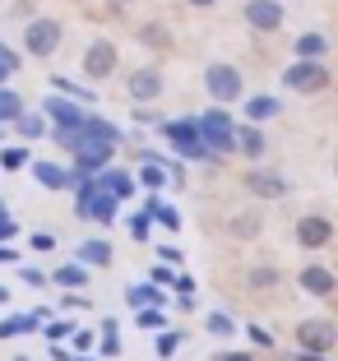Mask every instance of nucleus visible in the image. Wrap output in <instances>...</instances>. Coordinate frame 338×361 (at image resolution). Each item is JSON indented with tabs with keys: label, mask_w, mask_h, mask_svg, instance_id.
<instances>
[{
	"label": "nucleus",
	"mask_w": 338,
	"mask_h": 361,
	"mask_svg": "<svg viewBox=\"0 0 338 361\" xmlns=\"http://www.w3.org/2000/svg\"><path fill=\"white\" fill-rule=\"evenodd\" d=\"M148 218H158V223L162 227H171V232H176V227H181V213L176 209H171V204H162V200H153V195H148Z\"/></svg>",
	"instance_id": "21"
},
{
	"label": "nucleus",
	"mask_w": 338,
	"mask_h": 361,
	"mask_svg": "<svg viewBox=\"0 0 338 361\" xmlns=\"http://www.w3.org/2000/svg\"><path fill=\"white\" fill-rule=\"evenodd\" d=\"M139 180H144L148 190H158V185H162V180H167V176H162V167H158V162H148V167L139 171Z\"/></svg>",
	"instance_id": "30"
},
{
	"label": "nucleus",
	"mask_w": 338,
	"mask_h": 361,
	"mask_svg": "<svg viewBox=\"0 0 338 361\" xmlns=\"http://www.w3.org/2000/svg\"><path fill=\"white\" fill-rule=\"evenodd\" d=\"M171 287H176L181 297H195V278L191 274H186V278H171Z\"/></svg>",
	"instance_id": "35"
},
{
	"label": "nucleus",
	"mask_w": 338,
	"mask_h": 361,
	"mask_svg": "<svg viewBox=\"0 0 338 361\" xmlns=\"http://www.w3.org/2000/svg\"><path fill=\"white\" fill-rule=\"evenodd\" d=\"M162 135H167L171 144L186 153V158H213V153L200 144V121H195V116L191 121H167V126H162Z\"/></svg>",
	"instance_id": "5"
},
{
	"label": "nucleus",
	"mask_w": 338,
	"mask_h": 361,
	"mask_svg": "<svg viewBox=\"0 0 338 361\" xmlns=\"http://www.w3.org/2000/svg\"><path fill=\"white\" fill-rule=\"evenodd\" d=\"M296 241L306 245V250H320V245L334 241V227H329V218H301L296 223Z\"/></svg>",
	"instance_id": "10"
},
{
	"label": "nucleus",
	"mask_w": 338,
	"mask_h": 361,
	"mask_svg": "<svg viewBox=\"0 0 338 361\" xmlns=\"http://www.w3.org/2000/svg\"><path fill=\"white\" fill-rule=\"evenodd\" d=\"M246 185H251L255 195H269V200L287 195V180H278V176H265V171H251V176H246Z\"/></svg>",
	"instance_id": "16"
},
{
	"label": "nucleus",
	"mask_w": 338,
	"mask_h": 361,
	"mask_svg": "<svg viewBox=\"0 0 338 361\" xmlns=\"http://www.w3.org/2000/svg\"><path fill=\"white\" fill-rule=\"evenodd\" d=\"M111 259V245L102 241V236H93V241L79 245V264H107Z\"/></svg>",
	"instance_id": "18"
},
{
	"label": "nucleus",
	"mask_w": 338,
	"mask_h": 361,
	"mask_svg": "<svg viewBox=\"0 0 338 361\" xmlns=\"http://www.w3.org/2000/svg\"><path fill=\"white\" fill-rule=\"evenodd\" d=\"M204 88H209L213 102H236L246 84H241V70L236 65H209L204 70Z\"/></svg>",
	"instance_id": "4"
},
{
	"label": "nucleus",
	"mask_w": 338,
	"mask_h": 361,
	"mask_svg": "<svg viewBox=\"0 0 338 361\" xmlns=\"http://www.w3.org/2000/svg\"><path fill=\"white\" fill-rule=\"evenodd\" d=\"M209 334H232V319L222 315V310H218V315H209Z\"/></svg>",
	"instance_id": "33"
},
{
	"label": "nucleus",
	"mask_w": 338,
	"mask_h": 361,
	"mask_svg": "<svg viewBox=\"0 0 338 361\" xmlns=\"http://www.w3.org/2000/svg\"><path fill=\"white\" fill-rule=\"evenodd\" d=\"M296 338L306 343V348L325 352L329 343H334V324H329V319H301V329H296Z\"/></svg>",
	"instance_id": "12"
},
{
	"label": "nucleus",
	"mask_w": 338,
	"mask_h": 361,
	"mask_svg": "<svg viewBox=\"0 0 338 361\" xmlns=\"http://www.w3.org/2000/svg\"><path fill=\"white\" fill-rule=\"evenodd\" d=\"M274 269H255V274H251V287H269V283H274Z\"/></svg>",
	"instance_id": "34"
},
{
	"label": "nucleus",
	"mask_w": 338,
	"mask_h": 361,
	"mask_svg": "<svg viewBox=\"0 0 338 361\" xmlns=\"http://www.w3.org/2000/svg\"><path fill=\"white\" fill-rule=\"evenodd\" d=\"M158 93H162V75L153 70V65H144V70H135V75H130V97H135L139 106L158 102Z\"/></svg>",
	"instance_id": "8"
},
{
	"label": "nucleus",
	"mask_w": 338,
	"mask_h": 361,
	"mask_svg": "<svg viewBox=\"0 0 338 361\" xmlns=\"http://www.w3.org/2000/svg\"><path fill=\"white\" fill-rule=\"evenodd\" d=\"M19 111H23V97L14 88H0V121H14Z\"/></svg>",
	"instance_id": "24"
},
{
	"label": "nucleus",
	"mask_w": 338,
	"mask_h": 361,
	"mask_svg": "<svg viewBox=\"0 0 338 361\" xmlns=\"http://www.w3.org/2000/svg\"><path fill=\"white\" fill-rule=\"evenodd\" d=\"M139 329H162V310L153 306V310H139V319H135Z\"/></svg>",
	"instance_id": "31"
},
{
	"label": "nucleus",
	"mask_w": 338,
	"mask_h": 361,
	"mask_svg": "<svg viewBox=\"0 0 338 361\" xmlns=\"http://www.w3.org/2000/svg\"><path fill=\"white\" fill-rule=\"evenodd\" d=\"M42 106H47V116L61 121V130H74L79 121H84V116H79V106H74V102H61V97H47Z\"/></svg>",
	"instance_id": "14"
},
{
	"label": "nucleus",
	"mask_w": 338,
	"mask_h": 361,
	"mask_svg": "<svg viewBox=\"0 0 338 361\" xmlns=\"http://www.w3.org/2000/svg\"><path fill=\"white\" fill-rule=\"evenodd\" d=\"M32 250H56V236L52 232H37V236H32Z\"/></svg>",
	"instance_id": "36"
},
{
	"label": "nucleus",
	"mask_w": 338,
	"mask_h": 361,
	"mask_svg": "<svg viewBox=\"0 0 338 361\" xmlns=\"http://www.w3.org/2000/svg\"><path fill=\"white\" fill-rule=\"evenodd\" d=\"M301 287H306L310 297H329V292H334V274H329V269H306V274H301Z\"/></svg>",
	"instance_id": "17"
},
{
	"label": "nucleus",
	"mask_w": 338,
	"mask_h": 361,
	"mask_svg": "<svg viewBox=\"0 0 338 361\" xmlns=\"http://www.w3.org/2000/svg\"><path fill=\"white\" fill-rule=\"evenodd\" d=\"M32 176L42 180L47 190H65V185H70V176H65V167H56V162H32Z\"/></svg>",
	"instance_id": "15"
},
{
	"label": "nucleus",
	"mask_w": 338,
	"mask_h": 361,
	"mask_svg": "<svg viewBox=\"0 0 338 361\" xmlns=\"http://www.w3.org/2000/svg\"><path fill=\"white\" fill-rule=\"evenodd\" d=\"M246 23L274 32L278 23H283V5H278V0H251V5H246Z\"/></svg>",
	"instance_id": "9"
},
{
	"label": "nucleus",
	"mask_w": 338,
	"mask_h": 361,
	"mask_svg": "<svg viewBox=\"0 0 338 361\" xmlns=\"http://www.w3.org/2000/svg\"><path fill=\"white\" fill-rule=\"evenodd\" d=\"M23 162H28L23 149H5V153H0V167H23Z\"/></svg>",
	"instance_id": "32"
},
{
	"label": "nucleus",
	"mask_w": 338,
	"mask_h": 361,
	"mask_svg": "<svg viewBox=\"0 0 338 361\" xmlns=\"http://www.w3.org/2000/svg\"><path fill=\"white\" fill-rule=\"evenodd\" d=\"M195 121H200V144H209L213 153L236 149V126H232L227 111H204V116H195Z\"/></svg>",
	"instance_id": "3"
},
{
	"label": "nucleus",
	"mask_w": 338,
	"mask_h": 361,
	"mask_svg": "<svg viewBox=\"0 0 338 361\" xmlns=\"http://www.w3.org/2000/svg\"><path fill=\"white\" fill-rule=\"evenodd\" d=\"M70 149H74V176H70V185H74V180L93 176L116 153V126H107V121H79L74 135H70Z\"/></svg>",
	"instance_id": "1"
},
{
	"label": "nucleus",
	"mask_w": 338,
	"mask_h": 361,
	"mask_svg": "<svg viewBox=\"0 0 338 361\" xmlns=\"http://www.w3.org/2000/svg\"><path fill=\"white\" fill-rule=\"evenodd\" d=\"M251 338L260 343V348H274V334H269V329H260V324H251Z\"/></svg>",
	"instance_id": "37"
},
{
	"label": "nucleus",
	"mask_w": 338,
	"mask_h": 361,
	"mask_svg": "<svg viewBox=\"0 0 338 361\" xmlns=\"http://www.w3.org/2000/svg\"><path fill=\"white\" fill-rule=\"evenodd\" d=\"M0 301H10V292H5V287H0Z\"/></svg>",
	"instance_id": "42"
},
{
	"label": "nucleus",
	"mask_w": 338,
	"mask_h": 361,
	"mask_svg": "<svg viewBox=\"0 0 338 361\" xmlns=\"http://www.w3.org/2000/svg\"><path fill=\"white\" fill-rule=\"evenodd\" d=\"M97 185H102V190H111L116 200H126V195L135 190V180H130L126 171H107V176H97Z\"/></svg>",
	"instance_id": "22"
},
{
	"label": "nucleus",
	"mask_w": 338,
	"mask_h": 361,
	"mask_svg": "<svg viewBox=\"0 0 338 361\" xmlns=\"http://www.w3.org/2000/svg\"><path fill=\"white\" fill-rule=\"evenodd\" d=\"M42 319H47V310H32V315H14V319H5V324H0V338H14V334L42 329Z\"/></svg>",
	"instance_id": "13"
},
{
	"label": "nucleus",
	"mask_w": 338,
	"mask_h": 361,
	"mask_svg": "<svg viewBox=\"0 0 338 361\" xmlns=\"http://www.w3.org/2000/svg\"><path fill=\"white\" fill-rule=\"evenodd\" d=\"M14 126H19V135H23V139H37V135H47L42 116H23V111H19V116H14Z\"/></svg>",
	"instance_id": "26"
},
{
	"label": "nucleus",
	"mask_w": 338,
	"mask_h": 361,
	"mask_svg": "<svg viewBox=\"0 0 338 361\" xmlns=\"http://www.w3.org/2000/svg\"><path fill=\"white\" fill-rule=\"evenodd\" d=\"M0 218H5V204H0Z\"/></svg>",
	"instance_id": "44"
},
{
	"label": "nucleus",
	"mask_w": 338,
	"mask_h": 361,
	"mask_svg": "<svg viewBox=\"0 0 338 361\" xmlns=\"http://www.w3.org/2000/svg\"><path fill=\"white\" fill-rule=\"evenodd\" d=\"M52 283H61V287H70V292H74L79 283H88V274H84V264L74 259V264H61V269H56V274H52Z\"/></svg>",
	"instance_id": "23"
},
{
	"label": "nucleus",
	"mask_w": 338,
	"mask_h": 361,
	"mask_svg": "<svg viewBox=\"0 0 338 361\" xmlns=\"http://www.w3.org/2000/svg\"><path fill=\"white\" fill-rule=\"evenodd\" d=\"M14 70H19V56H14V51H10V47L0 42V84H5V79H10V75H14Z\"/></svg>",
	"instance_id": "28"
},
{
	"label": "nucleus",
	"mask_w": 338,
	"mask_h": 361,
	"mask_svg": "<svg viewBox=\"0 0 338 361\" xmlns=\"http://www.w3.org/2000/svg\"><path fill=\"white\" fill-rule=\"evenodd\" d=\"M236 135H241V139H236V149H241L246 158H260V153H265V135H260L255 126H241Z\"/></svg>",
	"instance_id": "19"
},
{
	"label": "nucleus",
	"mask_w": 338,
	"mask_h": 361,
	"mask_svg": "<svg viewBox=\"0 0 338 361\" xmlns=\"http://www.w3.org/2000/svg\"><path fill=\"white\" fill-rule=\"evenodd\" d=\"M191 5H213V0H191Z\"/></svg>",
	"instance_id": "43"
},
{
	"label": "nucleus",
	"mask_w": 338,
	"mask_h": 361,
	"mask_svg": "<svg viewBox=\"0 0 338 361\" xmlns=\"http://www.w3.org/2000/svg\"><path fill=\"white\" fill-rule=\"evenodd\" d=\"M283 84L296 88V93H325L329 88V70L320 61H301V65H292V70L283 75Z\"/></svg>",
	"instance_id": "6"
},
{
	"label": "nucleus",
	"mask_w": 338,
	"mask_h": 361,
	"mask_svg": "<svg viewBox=\"0 0 338 361\" xmlns=\"http://www.w3.org/2000/svg\"><path fill=\"white\" fill-rule=\"evenodd\" d=\"M5 259H14V250H10V245H0V264H5Z\"/></svg>",
	"instance_id": "40"
},
{
	"label": "nucleus",
	"mask_w": 338,
	"mask_h": 361,
	"mask_svg": "<svg viewBox=\"0 0 338 361\" xmlns=\"http://www.w3.org/2000/svg\"><path fill=\"white\" fill-rule=\"evenodd\" d=\"M84 361H93V357H84Z\"/></svg>",
	"instance_id": "45"
},
{
	"label": "nucleus",
	"mask_w": 338,
	"mask_h": 361,
	"mask_svg": "<svg viewBox=\"0 0 338 361\" xmlns=\"http://www.w3.org/2000/svg\"><path fill=\"white\" fill-rule=\"evenodd\" d=\"M79 185V218H93V223H116V195L102 190L93 176L74 180Z\"/></svg>",
	"instance_id": "2"
},
{
	"label": "nucleus",
	"mask_w": 338,
	"mask_h": 361,
	"mask_svg": "<svg viewBox=\"0 0 338 361\" xmlns=\"http://www.w3.org/2000/svg\"><path fill=\"white\" fill-rule=\"evenodd\" d=\"M246 111H251V121H265V116H278V102L274 97H251Z\"/></svg>",
	"instance_id": "25"
},
{
	"label": "nucleus",
	"mask_w": 338,
	"mask_h": 361,
	"mask_svg": "<svg viewBox=\"0 0 338 361\" xmlns=\"http://www.w3.org/2000/svg\"><path fill=\"white\" fill-rule=\"evenodd\" d=\"M14 232H19V227H14V218H0V241H10Z\"/></svg>",
	"instance_id": "39"
},
{
	"label": "nucleus",
	"mask_w": 338,
	"mask_h": 361,
	"mask_svg": "<svg viewBox=\"0 0 338 361\" xmlns=\"http://www.w3.org/2000/svg\"><path fill=\"white\" fill-rule=\"evenodd\" d=\"M255 232H260V213H246L232 223V236H255Z\"/></svg>",
	"instance_id": "29"
},
{
	"label": "nucleus",
	"mask_w": 338,
	"mask_h": 361,
	"mask_svg": "<svg viewBox=\"0 0 338 361\" xmlns=\"http://www.w3.org/2000/svg\"><path fill=\"white\" fill-rule=\"evenodd\" d=\"M325 51H329V42L320 37V32H306V37H296V56H301V61H320Z\"/></svg>",
	"instance_id": "20"
},
{
	"label": "nucleus",
	"mask_w": 338,
	"mask_h": 361,
	"mask_svg": "<svg viewBox=\"0 0 338 361\" xmlns=\"http://www.w3.org/2000/svg\"><path fill=\"white\" fill-rule=\"evenodd\" d=\"M121 352V334H116V319H107L102 324V357H116Z\"/></svg>",
	"instance_id": "27"
},
{
	"label": "nucleus",
	"mask_w": 338,
	"mask_h": 361,
	"mask_svg": "<svg viewBox=\"0 0 338 361\" xmlns=\"http://www.w3.org/2000/svg\"><path fill=\"white\" fill-rule=\"evenodd\" d=\"M84 70L93 79H107L111 70H116V47H111V42H93V47H88V56H84Z\"/></svg>",
	"instance_id": "11"
},
{
	"label": "nucleus",
	"mask_w": 338,
	"mask_h": 361,
	"mask_svg": "<svg viewBox=\"0 0 338 361\" xmlns=\"http://www.w3.org/2000/svg\"><path fill=\"white\" fill-rule=\"evenodd\" d=\"M158 352H162V357H171V352H176V334H162V343H158Z\"/></svg>",
	"instance_id": "38"
},
{
	"label": "nucleus",
	"mask_w": 338,
	"mask_h": 361,
	"mask_svg": "<svg viewBox=\"0 0 338 361\" xmlns=\"http://www.w3.org/2000/svg\"><path fill=\"white\" fill-rule=\"evenodd\" d=\"M23 47H28L32 56H52L56 47H61V23L56 19H32L28 32H23Z\"/></svg>",
	"instance_id": "7"
},
{
	"label": "nucleus",
	"mask_w": 338,
	"mask_h": 361,
	"mask_svg": "<svg viewBox=\"0 0 338 361\" xmlns=\"http://www.w3.org/2000/svg\"><path fill=\"white\" fill-rule=\"evenodd\" d=\"M222 361H251V357H222Z\"/></svg>",
	"instance_id": "41"
}]
</instances>
